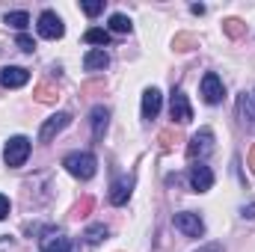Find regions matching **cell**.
I'll return each mask as SVG.
<instances>
[{
	"instance_id": "obj_1",
	"label": "cell",
	"mask_w": 255,
	"mask_h": 252,
	"mask_svg": "<svg viewBox=\"0 0 255 252\" xmlns=\"http://www.w3.org/2000/svg\"><path fill=\"white\" fill-rule=\"evenodd\" d=\"M63 166L74 175V178L89 181V178L95 175V169H98V160H95V154H89V151H71V154H65Z\"/></svg>"
},
{
	"instance_id": "obj_2",
	"label": "cell",
	"mask_w": 255,
	"mask_h": 252,
	"mask_svg": "<svg viewBox=\"0 0 255 252\" xmlns=\"http://www.w3.org/2000/svg\"><path fill=\"white\" fill-rule=\"evenodd\" d=\"M30 157V139L27 136H12L9 142H6V148H3V160H6V166H12V169H18V166H24V160Z\"/></svg>"
},
{
	"instance_id": "obj_3",
	"label": "cell",
	"mask_w": 255,
	"mask_h": 252,
	"mask_svg": "<svg viewBox=\"0 0 255 252\" xmlns=\"http://www.w3.org/2000/svg\"><path fill=\"white\" fill-rule=\"evenodd\" d=\"M214 148V130L211 127H202L199 133H193L190 136V142H187V160H202L208 151Z\"/></svg>"
},
{
	"instance_id": "obj_4",
	"label": "cell",
	"mask_w": 255,
	"mask_h": 252,
	"mask_svg": "<svg viewBox=\"0 0 255 252\" xmlns=\"http://www.w3.org/2000/svg\"><path fill=\"white\" fill-rule=\"evenodd\" d=\"M172 223H175V229H178L181 235H187V238H202V235H205V223H202V217L193 214V211H181V214H175Z\"/></svg>"
},
{
	"instance_id": "obj_5",
	"label": "cell",
	"mask_w": 255,
	"mask_h": 252,
	"mask_svg": "<svg viewBox=\"0 0 255 252\" xmlns=\"http://www.w3.org/2000/svg\"><path fill=\"white\" fill-rule=\"evenodd\" d=\"M202 98H205V104H220V101L226 98V86H223L220 74L208 71V74L202 77Z\"/></svg>"
},
{
	"instance_id": "obj_6",
	"label": "cell",
	"mask_w": 255,
	"mask_h": 252,
	"mask_svg": "<svg viewBox=\"0 0 255 252\" xmlns=\"http://www.w3.org/2000/svg\"><path fill=\"white\" fill-rule=\"evenodd\" d=\"M63 33H65V27H63V21H60V15L54 9H45L39 15V36H45V39H63Z\"/></svg>"
},
{
	"instance_id": "obj_7",
	"label": "cell",
	"mask_w": 255,
	"mask_h": 252,
	"mask_svg": "<svg viewBox=\"0 0 255 252\" xmlns=\"http://www.w3.org/2000/svg\"><path fill=\"white\" fill-rule=\"evenodd\" d=\"M211 187H214V172H211V166H205L202 160L193 163L190 166V190L193 193H208Z\"/></svg>"
},
{
	"instance_id": "obj_8",
	"label": "cell",
	"mask_w": 255,
	"mask_h": 252,
	"mask_svg": "<svg viewBox=\"0 0 255 252\" xmlns=\"http://www.w3.org/2000/svg\"><path fill=\"white\" fill-rule=\"evenodd\" d=\"M68 125H71V113H57V116L45 119V125L39 130V139H42V142H51V139H54L60 130H65Z\"/></svg>"
},
{
	"instance_id": "obj_9",
	"label": "cell",
	"mask_w": 255,
	"mask_h": 252,
	"mask_svg": "<svg viewBox=\"0 0 255 252\" xmlns=\"http://www.w3.org/2000/svg\"><path fill=\"white\" fill-rule=\"evenodd\" d=\"M169 113H172V119H175L178 125H187V122L193 119V107H190V101H187V95H184V92H172Z\"/></svg>"
},
{
	"instance_id": "obj_10",
	"label": "cell",
	"mask_w": 255,
	"mask_h": 252,
	"mask_svg": "<svg viewBox=\"0 0 255 252\" xmlns=\"http://www.w3.org/2000/svg\"><path fill=\"white\" fill-rule=\"evenodd\" d=\"M27 80H30V71L21 68V65H6V68L0 71V83H3L6 89H18V86H24Z\"/></svg>"
},
{
	"instance_id": "obj_11",
	"label": "cell",
	"mask_w": 255,
	"mask_h": 252,
	"mask_svg": "<svg viewBox=\"0 0 255 252\" xmlns=\"http://www.w3.org/2000/svg\"><path fill=\"white\" fill-rule=\"evenodd\" d=\"M130 190H133V178H119V181H113V187H110V205L122 208L128 199H130Z\"/></svg>"
},
{
	"instance_id": "obj_12",
	"label": "cell",
	"mask_w": 255,
	"mask_h": 252,
	"mask_svg": "<svg viewBox=\"0 0 255 252\" xmlns=\"http://www.w3.org/2000/svg\"><path fill=\"white\" fill-rule=\"evenodd\" d=\"M160 113V89H145L142 92V119H154Z\"/></svg>"
},
{
	"instance_id": "obj_13",
	"label": "cell",
	"mask_w": 255,
	"mask_h": 252,
	"mask_svg": "<svg viewBox=\"0 0 255 252\" xmlns=\"http://www.w3.org/2000/svg\"><path fill=\"white\" fill-rule=\"evenodd\" d=\"M83 65H86L89 71H101V68L110 65V54H107L104 48H95V51H89V54L83 57Z\"/></svg>"
},
{
	"instance_id": "obj_14",
	"label": "cell",
	"mask_w": 255,
	"mask_h": 252,
	"mask_svg": "<svg viewBox=\"0 0 255 252\" xmlns=\"http://www.w3.org/2000/svg\"><path fill=\"white\" fill-rule=\"evenodd\" d=\"M42 252H71V244L63 235H45L42 238Z\"/></svg>"
},
{
	"instance_id": "obj_15",
	"label": "cell",
	"mask_w": 255,
	"mask_h": 252,
	"mask_svg": "<svg viewBox=\"0 0 255 252\" xmlns=\"http://www.w3.org/2000/svg\"><path fill=\"white\" fill-rule=\"evenodd\" d=\"M107 119H110V110H107V107H95V110H92V136H95V139L104 136Z\"/></svg>"
},
{
	"instance_id": "obj_16",
	"label": "cell",
	"mask_w": 255,
	"mask_h": 252,
	"mask_svg": "<svg viewBox=\"0 0 255 252\" xmlns=\"http://www.w3.org/2000/svg\"><path fill=\"white\" fill-rule=\"evenodd\" d=\"M83 39H86L89 45H98V48H104V45H110V30H101V27H89V30L83 33Z\"/></svg>"
},
{
	"instance_id": "obj_17",
	"label": "cell",
	"mask_w": 255,
	"mask_h": 252,
	"mask_svg": "<svg viewBox=\"0 0 255 252\" xmlns=\"http://www.w3.org/2000/svg\"><path fill=\"white\" fill-rule=\"evenodd\" d=\"M104 238H107V226H101V223H95V226H89V229L83 232V241H86L89 247H98Z\"/></svg>"
},
{
	"instance_id": "obj_18",
	"label": "cell",
	"mask_w": 255,
	"mask_h": 252,
	"mask_svg": "<svg viewBox=\"0 0 255 252\" xmlns=\"http://www.w3.org/2000/svg\"><path fill=\"white\" fill-rule=\"evenodd\" d=\"M57 98H60L57 86H51V83H39V86H36V101H42V104H54Z\"/></svg>"
},
{
	"instance_id": "obj_19",
	"label": "cell",
	"mask_w": 255,
	"mask_h": 252,
	"mask_svg": "<svg viewBox=\"0 0 255 252\" xmlns=\"http://www.w3.org/2000/svg\"><path fill=\"white\" fill-rule=\"evenodd\" d=\"M3 24H9V27H15V30L24 33V27L30 24V15H27V12H6V15H3Z\"/></svg>"
},
{
	"instance_id": "obj_20",
	"label": "cell",
	"mask_w": 255,
	"mask_h": 252,
	"mask_svg": "<svg viewBox=\"0 0 255 252\" xmlns=\"http://www.w3.org/2000/svg\"><path fill=\"white\" fill-rule=\"evenodd\" d=\"M110 30H113V33H130V18L122 15V12L110 15Z\"/></svg>"
},
{
	"instance_id": "obj_21",
	"label": "cell",
	"mask_w": 255,
	"mask_h": 252,
	"mask_svg": "<svg viewBox=\"0 0 255 252\" xmlns=\"http://www.w3.org/2000/svg\"><path fill=\"white\" fill-rule=\"evenodd\" d=\"M178 139H181V136H178L175 130H160V133H157V142H160V148H163V151L175 148V142H178Z\"/></svg>"
},
{
	"instance_id": "obj_22",
	"label": "cell",
	"mask_w": 255,
	"mask_h": 252,
	"mask_svg": "<svg viewBox=\"0 0 255 252\" xmlns=\"http://www.w3.org/2000/svg\"><path fill=\"white\" fill-rule=\"evenodd\" d=\"M223 30H226L232 39H241V36H244V24H241L238 18H229V21L223 24Z\"/></svg>"
},
{
	"instance_id": "obj_23",
	"label": "cell",
	"mask_w": 255,
	"mask_h": 252,
	"mask_svg": "<svg viewBox=\"0 0 255 252\" xmlns=\"http://www.w3.org/2000/svg\"><path fill=\"white\" fill-rule=\"evenodd\" d=\"M92 205H95V199H92V196H83V199L74 205V217H86V214L92 211Z\"/></svg>"
},
{
	"instance_id": "obj_24",
	"label": "cell",
	"mask_w": 255,
	"mask_h": 252,
	"mask_svg": "<svg viewBox=\"0 0 255 252\" xmlns=\"http://www.w3.org/2000/svg\"><path fill=\"white\" fill-rule=\"evenodd\" d=\"M193 45H196V36H190V33L175 36V51H190Z\"/></svg>"
},
{
	"instance_id": "obj_25",
	"label": "cell",
	"mask_w": 255,
	"mask_h": 252,
	"mask_svg": "<svg viewBox=\"0 0 255 252\" xmlns=\"http://www.w3.org/2000/svg\"><path fill=\"white\" fill-rule=\"evenodd\" d=\"M15 45H18V48H21L24 54H33V51H36V42H33V39H30L27 33H18V39H15Z\"/></svg>"
},
{
	"instance_id": "obj_26",
	"label": "cell",
	"mask_w": 255,
	"mask_h": 252,
	"mask_svg": "<svg viewBox=\"0 0 255 252\" xmlns=\"http://www.w3.org/2000/svg\"><path fill=\"white\" fill-rule=\"evenodd\" d=\"M83 12L95 18V15H101V12H104V3H101V0H86V3H83Z\"/></svg>"
},
{
	"instance_id": "obj_27",
	"label": "cell",
	"mask_w": 255,
	"mask_h": 252,
	"mask_svg": "<svg viewBox=\"0 0 255 252\" xmlns=\"http://www.w3.org/2000/svg\"><path fill=\"white\" fill-rule=\"evenodd\" d=\"M9 211H12V205H9V199L0 193V220H6V217H9Z\"/></svg>"
},
{
	"instance_id": "obj_28",
	"label": "cell",
	"mask_w": 255,
	"mask_h": 252,
	"mask_svg": "<svg viewBox=\"0 0 255 252\" xmlns=\"http://www.w3.org/2000/svg\"><path fill=\"white\" fill-rule=\"evenodd\" d=\"M241 214H244L247 220H255V202H253V205H244V211H241Z\"/></svg>"
},
{
	"instance_id": "obj_29",
	"label": "cell",
	"mask_w": 255,
	"mask_h": 252,
	"mask_svg": "<svg viewBox=\"0 0 255 252\" xmlns=\"http://www.w3.org/2000/svg\"><path fill=\"white\" fill-rule=\"evenodd\" d=\"M196 252H223V247L220 244H208V247H202V250H196Z\"/></svg>"
},
{
	"instance_id": "obj_30",
	"label": "cell",
	"mask_w": 255,
	"mask_h": 252,
	"mask_svg": "<svg viewBox=\"0 0 255 252\" xmlns=\"http://www.w3.org/2000/svg\"><path fill=\"white\" fill-rule=\"evenodd\" d=\"M247 163H250V169H255V145L250 148V154H247Z\"/></svg>"
},
{
	"instance_id": "obj_31",
	"label": "cell",
	"mask_w": 255,
	"mask_h": 252,
	"mask_svg": "<svg viewBox=\"0 0 255 252\" xmlns=\"http://www.w3.org/2000/svg\"><path fill=\"white\" fill-rule=\"evenodd\" d=\"M253 98H255V92H253Z\"/></svg>"
}]
</instances>
